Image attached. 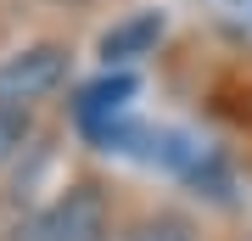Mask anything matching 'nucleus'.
<instances>
[{
	"instance_id": "f257e3e1",
	"label": "nucleus",
	"mask_w": 252,
	"mask_h": 241,
	"mask_svg": "<svg viewBox=\"0 0 252 241\" xmlns=\"http://www.w3.org/2000/svg\"><path fill=\"white\" fill-rule=\"evenodd\" d=\"M67 45L56 39H39V45H23V51L0 56V107H17L28 112L34 101L56 96V90L67 84Z\"/></svg>"
},
{
	"instance_id": "f03ea898",
	"label": "nucleus",
	"mask_w": 252,
	"mask_h": 241,
	"mask_svg": "<svg viewBox=\"0 0 252 241\" xmlns=\"http://www.w3.org/2000/svg\"><path fill=\"white\" fill-rule=\"evenodd\" d=\"M107 236H112L107 202L90 185H73L62 202H51L45 213L28 224V241H107Z\"/></svg>"
},
{
	"instance_id": "7ed1b4c3",
	"label": "nucleus",
	"mask_w": 252,
	"mask_h": 241,
	"mask_svg": "<svg viewBox=\"0 0 252 241\" xmlns=\"http://www.w3.org/2000/svg\"><path fill=\"white\" fill-rule=\"evenodd\" d=\"M135 90H140V84H135V73H101L95 84H84V90H79V101H73V118H79V124L101 140V135H112L118 112L135 101Z\"/></svg>"
},
{
	"instance_id": "20e7f679",
	"label": "nucleus",
	"mask_w": 252,
	"mask_h": 241,
	"mask_svg": "<svg viewBox=\"0 0 252 241\" xmlns=\"http://www.w3.org/2000/svg\"><path fill=\"white\" fill-rule=\"evenodd\" d=\"M162 39V17L157 11H135V17H124V23H112L107 34H101V62H140L146 51Z\"/></svg>"
},
{
	"instance_id": "39448f33",
	"label": "nucleus",
	"mask_w": 252,
	"mask_h": 241,
	"mask_svg": "<svg viewBox=\"0 0 252 241\" xmlns=\"http://www.w3.org/2000/svg\"><path fill=\"white\" fill-rule=\"evenodd\" d=\"M129 241H196V236H190V224L180 213H157V219H140L129 230Z\"/></svg>"
},
{
	"instance_id": "423d86ee",
	"label": "nucleus",
	"mask_w": 252,
	"mask_h": 241,
	"mask_svg": "<svg viewBox=\"0 0 252 241\" xmlns=\"http://www.w3.org/2000/svg\"><path fill=\"white\" fill-rule=\"evenodd\" d=\"M28 129H34V118H28V112H17V107H0V163H11V157L23 152Z\"/></svg>"
}]
</instances>
